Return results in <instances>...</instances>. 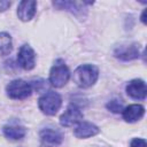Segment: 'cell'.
<instances>
[{"label":"cell","mask_w":147,"mask_h":147,"mask_svg":"<svg viewBox=\"0 0 147 147\" xmlns=\"http://www.w3.org/2000/svg\"><path fill=\"white\" fill-rule=\"evenodd\" d=\"M115 57L122 60V61H131L136 60L140 55V49L138 44H130V45H123L115 49L114 52Z\"/></svg>","instance_id":"ba28073f"},{"label":"cell","mask_w":147,"mask_h":147,"mask_svg":"<svg viewBox=\"0 0 147 147\" xmlns=\"http://www.w3.org/2000/svg\"><path fill=\"white\" fill-rule=\"evenodd\" d=\"M99 132H100V129L95 124L90 123V122H82L75 127L74 136L79 139H86V138L94 137Z\"/></svg>","instance_id":"8fae6325"},{"label":"cell","mask_w":147,"mask_h":147,"mask_svg":"<svg viewBox=\"0 0 147 147\" xmlns=\"http://www.w3.org/2000/svg\"><path fill=\"white\" fill-rule=\"evenodd\" d=\"M13 49V41L10 34L0 32V55H8Z\"/></svg>","instance_id":"9a60e30c"},{"label":"cell","mask_w":147,"mask_h":147,"mask_svg":"<svg viewBox=\"0 0 147 147\" xmlns=\"http://www.w3.org/2000/svg\"><path fill=\"white\" fill-rule=\"evenodd\" d=\"M53 5H54V7H56L59 9L69 10L70 13L78 16L83 11V6L86 3L85 2L80 3V2H76V1H55V2H53Z\"/></svg>","instance_id":"4fadbf2b"},{"label":"cell","mask_w":147,"mask_h":147,"mask_svg":"<svg viewBox=\"0 0 147 147\" xmlns=\"http://www.w3.org/2000/svg\"><path fill=\"white\" fill-rule=\"evenodd\" d=\"M40 142L42 147H56L63 140V134L55 129H44L40 131Z\"/></svg>","instance_id":"8992f818"},{"label":"cell","mask_w":147,"mask_h":147,"mask_svg":"<svg viewBox=\"0 0 147 147\" xmlns=\"http://www.w3.org/2000/svg\"><path fill=\"white\" fill-rule=\"evenodd\" d=\"M17 63L24 70H32L36 65V54L30 45L21 46L17 53Z\"/></svg>","instance_id":"5b68a950"},{"label":"cell","mask_w":147,"mask_h":147,"mask_svg":"<svg viewBox=\"0 0 147 147\" xmlns=\"http://www.w3.org/2000/svg\"><path fill=\"white\" fill-rule=\"evenodd\" d=\"M106 107H107V109H109L113 113H121L124 109L123 103L121 101H118V100H111V101H109Z\"/></svg>","instance_id":"2e32d148"},{"label":"cell","mask_w":147,"mask_h":147,"mask_svg":"<svg viewBox=\"0 0 147 147\" xmlns=\"http://www.w3.org/2000/svg\"><path fill=\"white\" fill-rule=\"evenodd\" d=\"M123 118L127 123H133L139 121L144 114H145V108L141 105H130L129 107L123 109Z\"/></svg>","instance_id":"7c38bea8"},{"label":"cell","mask_w":147,"mask_h":147,"mask_svg":"<svg viewBox=\"0 0 147 147\" xmlns=\"http://www.w3.org/2000/svg\"><path fill=\"white\" fill-rule=\"evenodd\" d=\"M70 78V71L62 60H57L49 71V83L54 87H63Z\"/></svg>","instance_id":"3957f363"},{"label":"cell","mask_w":147,"mask_h":147,"mask_svg":"<svg viewBox=\"0 0 147 147\" xmlns=\"http://www.w3.org/2000/svg\"><path fill=\"white\" fill-rule=\"evenodd\" d=\"M145 16H146V10H144L142 14H141V21H142L144 24H146V18H145Z\"/></svg>","instance_id":"d6986e66"},{"label":"cell","mask_w":147,"mask_h":147,"mask_svg":"<svg viewBox=\"0 0 147 147\" xmlns=\"http://www.w3.org/2000/svg\"><path fill=\"white\" fill-rule=\"evenodd\" d=\"M125 91L129 96L136 100H144L147 94L146 83L142 79H133L127 83Z\"/></svg>","instance_id":"9c48e42d"},{"label":"cell","mask_w":147,"mask_h":147,"mask_svg":"<svg viewBox=\"0 0 147 147\" xmlns=\"http://www.w3.org/2000/svg\"><path fill=\"white\" fill-rule=\"evenodd\" d=\"M83 119V113L80 111L79 107H77L76 105L71 103L67 110L61 115L60 117V124L62 126H71L75 125L77 123H80V121Z\"/></svg>","instance_id":"52a82bcc"},{"label":"cell","mask_w":147,"mask_h":147,"mask_svg":"<svg viewBox=\"0 0 147 147\" xmlns=\"http://www.w3.org/2000/svg\"><path fill=\"white\" fill-rule=\"evenodd\" d=\"M26 133V130L24 126L21 125H6L3 126V134L6 138L11 140H20L22 139Z\"/></svg>","instance_id":"5bb4252c"},{"label":"cell","mask_w":147,"mask_h":147,"mask_svg":"<svg viewBox=\"0 0 147 147\" xmlns=\"http://www.w3.org/2000/svg\"><path fill=\"white\" fill-rule=\"evenodd\" d=\"M6 92L10 99L24 100L32 94V86L23 79H15L6 86Z\"/></svg>","instance_id":"277c9868"},{"label":"cell","mask_w":147,"mask_h":147,"mask_svg":"<svg viewBox=\"0 0 147 147\" xmlns=\"http://www.w3.org/2000/svg\"><path fill=\"white\" fill-rule=\"evenodd\" d=\"M36 10H37V2L34 0H23L18 3L17 16L21 21L28 22L34 16Z\"/></svg>","instance_id":"30bf717a"},{"label":"cell","mask_w":147,"mask_h":147,"mask_svg":"<svg viewBox=\"0 0 147 147\" xmlns=\"http://www.w3.org/2000/svg\"><path fill=\"white\" fill-rule=\"evenodd\" d=\"M61 105H62V99L60 94L54 91H48L44 93L38 100L39 109L48 116H54L60 110Z\"/></svg>","instance_id":"7a4b0ae2"},{"label":"cell","mask_w":147,"mask_h":147,"mask_svg":"<svg viewBox=\"0 0 147 147\" xmlns=\"http://www.w3.org/2000/svg\"><path fill=\"white\" fill-rule=\"evenodd\" d=\"M11 2L10 1H7V0H0V13L7 10L9 7H10Z\"/></svg>","instance_id":"ac0fdd59"},{"label":"cell","mask_w":147,"mask_h":147,"mask_svg":"<svg viewBox=\"0 0 147 147\" xmlns=\"http://www.w3.org/2000/svg\"><path fill=\"white\" fill-rule=\"evenodd\" d=\"M99 78V70L93 64H82L74 71V82L80 88H88Z\"/></svg>","instance_id":"6da1fadb"},{"label":"cell","mask_w":147,"mask_h":147,"mask_svg":"<svg viewBox=\"0 0 147 147\" xmlns=\"http://www.w3.org/2000/svg\"><path fill=\"white\" fill-rule=\"evenodd\" d=\"M130 147H147V144H146V140L142 138H134L131 141Z\"/></svg>","instance_id":"e0dca14e"}]
</instances>
